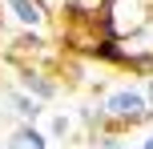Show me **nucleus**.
I'll return each mask as SVG.
<instances>
[{"mask_svg": "<svg viewBox=\"0 0 153 149\" xmlns=\"http://www.w3.org/2000/svg\"><path fill=\"white\" fill-rule=\"evenodd\" d=\"M105 117L113 129H137V125H149L153 121V109H149V97L141 85H117L113 93H105Z\"/></svg>", "mask_w": 153, "mask_h": 149, "instance_id": "obj_1", "label": "nucleus"}, {"mask_svg": "<svg viewBox=\"0 0 153 149\" xmlns=\"http://www.w3.org/2000/svg\"><path fill=\"white\" fill-rule=\"evenodd\" d=\"M145 24H149V8L141 0H105V8H101V32L117 40L137 36Z\"/></svg>", "mask_w": 153, "mask_h": 149, "instance_id": "obj_2", "label": "nucleus"}, {"mask_svg": "<svg viewBox=\"0 0 153 149\" xmlns=\"http://www.w3.org/2000/svg\"><path fill=\"white\" fill-rule=\"evenodd\" d=\"M4 16H12L20 28H32V32H45L53 20L45 0H4Z\"/></svg>", "mask_w": 153, "mask_h": 149, "instance_id": "obj_3", "label": "nucleus"}, {"mask_svg": "<svg viewBox=\"0 0 153 149\" xmlns=\"http://www.w3.org/2000/svg\"><path fill=\"white\" fill-rule=\"evenodd\" d=\"M16 89H24L28 97H36L40 105L61 97V85H56V81L40 69V64H36V69H16Z\"/></svg>", "mask_w": 153, "mask_h": 149, "instance_id": "obj_4", "label": "nucleus"}, {"mask_svg": "<svg viewBox=\"0 0 153 149\" xmlns=\"http://www.w3.org/2000/svg\"><path fill=\"white\" fill-rule=\"evenodd\" d=\"M4 101H8V109L20 117V125H36V117L45 113V105H40L36 97H28L24 89H16V85H8V89H4Z\"/></svg>", "mask_w": 153, "mask_h": 149, "instance_id": "obj_5", "label": "nucleus"}, {"mask_svg": "<svg viewBox=\"0 0 153 149\" xmlns=\"http://www.w3.org/2000/svg\"><path fill=\"white\" fill-rule=\"evenodd\" d=\"M4 149H48V133L36 125H16L12 133H8Z\"/></svg>", "mask_w": 153, "mask_h": 149, "instance_id": "obj_6", "label": "nucleus"}, {"mask_svg": "<svg viewBox=\"0 0 153 149\" xmlns=\"http://www.w3.org/2000/svg\"><path fill=\"white\" fill-rule=\"evenodd\" d=\"M45 133H48V141H61V137H69V133H73V117H65V113H53Z\"/></svg>", "mask_w": 153, "mask_h": 149, "instance_id": "obj_7", "label": "nucleus"}, {"mask_svg": "<svg viewBox=\"0 0 153 149\" xmlns=\"http://www.w3.org/2000/svg\"><path fill=\"white\" fill-rule=\"evenodd\" d=\"M89 141H93V149H125V141L117 137V129H101V133H93Z\"/></svg>", "mask_w": 153, "mask_h": 149, "instance_id": "obj_8", "label": "nucleus"}, {"mask_svg": "<svg viewBox=\"0 0 153 149\" xmlns=\"http://www.w3.org/2000/svg\"><path fill=\"white\" fill-rule=\"evenodd\" d=\"M141 89H145V97H149V109H153V77H145V85H141Z\"/></svg>", "mask_w": 153, "mask_h": 149, "instance_id": "obj_9", "label": "nucleus"}, {"mask_svg": "<svg viewBox=\"0 0 153 149\" xmlns=\"http://www.w3.org/2000/svg\"><path fill=\"white\" fill-rule=\"evenodd\" d=\"M141 149H153V133H149V137H145V141H141Z\"/></svg>", "mask_w": 153, "mask_h": 149, "instance_id": "obj_10", "label": "nucleus"}, {"mask_svg": "<svg viewBox=\"0 0 153 149\" xmlns=\"http://www.w3.org/2000/svg\"><path fill=\"white\" fill-rule=\"evenodd\" d=\"M0 28H4V0H0Z\"/></svg>", "mask_w": 153, "mask_h": 149, "instance_id": "obj_11", "label": "nucleus"}, {"mask_svg": "<svg viewBox=\"0 0 153 149\" xmlns=\"http://www.w3.org/2000/svg\"><path fill=\"white\" fill-rule=\"evenodd\" d=\"M45 4H65V0H45Z\"/></svg>", "mask_w": 153, "mask_h": 149, "instance_id": "obj_12", "label": "nucleus"}]
</instances>
